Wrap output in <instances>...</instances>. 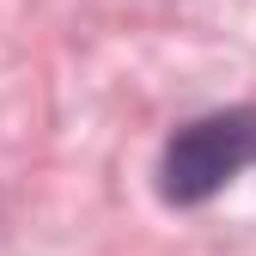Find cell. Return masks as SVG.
Wrapping results in <instances>:
<instances>
[{
    "label": "cell",
    "instance_id": "1",
    "mask_svg": "<svg viewBox=\"0 0 256 256\" xmlns=\"http://www.w3.org/2000/svg\"><path fill=\"white\" fill-rule=\"evenodd\" d=\"M250 165H256V110H214L171 134L165 165H158V189H165V202L189 208V202L220 196Z\"/></svg>",
    "mask_w": 256,
    "mask_h": 256
}]
</instances>
